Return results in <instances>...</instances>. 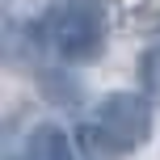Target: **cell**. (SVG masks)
I'll use <instances>...</instances> for the list:
<instances>
[{
  "mask_svg": "<svg viewBox=\"0 0 160 160\" xmlns=\"http://www.w3.org/2000/svg\"><path fill=\"white\" fill-rule=\"evenodd\" d=\"M25 160H76V152H72V139H68L59 127L42 122V127H34V131H30Z\"/></svg>",
  "mask_w": 160,
  "mask_h": 160,
  "instance_id": "obj_3",
  "label": "cell"
},
{
  "mask_svg": "<svg viewBox=\"0 0 160 160\" xmlns=\"http://www.w3.org/2000/svg\"><path fill=\"white\" fill-rule=\"evenodd\" d=\"M93 122L101 127V135L122 156L139 152L152 139V97L148 93H131V88H114V93H105L97 101Z\"/></svg>",
  "mask_w": 160,
  "mask_h": 160,
  "instance_id": "obj_2",
  "label": "cell"
},
{
  "mask_svg": "<svg viewBox=\"0 0 160 160\" xmlns=\"http://www.w3.org/2000/svg\"><path fill=\"white\" fill-rule=\"evenodd\" d=\"M38 34L55 51V59H63V63H93L105 47L101 0H59L38 21Z\"/></svg>",
  "mask_w": 160,
  "mask_h": 160,
  "instance_id": "obj_1",
  "label": "cell"
},
{
  "mask_svg": "<svg viewBox=\"0 0 160 160\" xmlns=\"http://www.w3.org/2000/svg\"><path fill=\"white\" fill-rule=\"evenodd\" d=\"M139 84L148 97H160V42L139 55Z\"/></svg>",
  "mask_w": 160,
  "mask_h": 160,
  "instance_id": "obj_5",
  "label": "cell"
},
{
  "mask_svg": "<svg viewBox=\"0 0 160 160\" xmlns=\"http://www.w3.org/2000/svg\"><path fill=\"white\" fill-rule=\"evenodd\" d=\"M76 139H80V152H84L88 160H118L122 152L110 143V139L101 135V127L97 122H84V127H76Z\"/></svg>",
  "mask_w": 160,
  "mask_h": 160,
  "instance_id": "obj_4",
  "label": "cell"
}]
</instances>
